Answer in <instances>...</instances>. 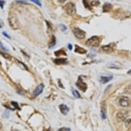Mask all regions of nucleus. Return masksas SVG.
I'll list each match as a JSON object with an SVG mask.
<instances>
[{"mask_svg":"<svg viewBox=\"0 0 131 131\" xmlns=\"http://www.w3.org/2000/svg\"><path fill=\"white\" fill-rule=\"evenodd\" d=\"M72 32L76 37L79 39H82L85 38V32L78 28H74Z\"/></svg>","mask_w":131,"mask_h":131,"instance_id":"nucleus-3","label":"nucleus"},{"mask_svg":"<svg viewBox=\"0 0 131 131\" xmlns=\"http://www.w3.org/2000/svg\"><path fill=\"white\" fill-rule=\"evenodd\" d=\"M70 131L71 130L70 128H65V127L61 128L58 130V131Z\"/></svg>","mask_w":131,"mask_h":131,"instance_id":"nucleus-21","label":"nucleus"},{"mask_svg":"<svg viewBox=\"0 0 131 131\" xmlns=\"http://www.w3.org/2000/svg\"><path fill=\"white\" fill-rule=\"evenodd\" d=\"M59 109L61 113L64 115H66L69 112V108L66 105L61 104L59 105Z\"/></svg>","mask_w":131,"mask_h":131,"instance_id":"nucleus-10","label":"nucleus"},{"mask_svg":"<svg viewBox=\"0 0 131 131\" xmlns=\"http://www.w3.org/2000/svg\"><path fill=\"white\" fill-rule=\"evenodd\" d=\"M83 2L84 3V5L85 7H86V8H89V9H91V7H90L91 4H89L88 2L87 1V0H83Z\"/></svg>","mask_w":131,"mask_h":131,"instance_id":"nucleus-18","label":"nucleus"},{"mask_svg":"<svg viewBox=\"0 0 131 131\" xmlns=\"http://www.w3.org/2000/svg\"><path fill=\"white\" fill-rule=\"evenodd\" d=\"M55 44H56V38L54 36H53L49 44V48H52V47H53L55 45Z\"/></svg>","mask_w":131,"mask_h":131,"instance_id":"nucleus-15","label":"nucleus"},{"mask_svg":"<svg viewBox=\"0 0 131 131\" xmlns=\"http://www.w3.org/2000/svg\"><path fill=\"white\" fill-rule=\"evenodd\" d=\"M1 54L3 56H4V57H5V58H10V56L9 55H7V54H5V53H1Z\"/></svg>","mask_w":131,"mask_h":131,"instance_id":"nucleus-23","label":"nucleus"},{"mask_svg":"<svg viewBox=\"0 0 131 131\" xmlns=\"http://www.w3.org/2000/svg\"><path fill=\"white\" fill-rule=\"evenodd\" d=\"M63 9L66 14L70 15H73L76 12L75 5L71 2L66 4L64 6Z\"/></svg>","mask_w":131,"mask_h":131,"instance_id":"nucleus-1","label":"nucleus"},{"mask_svg":"<svg viewBox=\"0 0 131 131\" xmlns=\"http://www.w3.org/2000/svg\"><path fill=\"white\" fill-rule=\"evenodd\" d=\"M128 74H131V70H129V71L128 72Z\"/></svg>","mask_w":131,"mask_h":131,"instance_id":"nucleus-27","label":"nucleus"},{"mask_svg":"<svg viewBox=\"0 0 131 131\" xmlns=\"http://www.w3.org/2000/svg\"><path fill=\"white\" fill-rule=\"evenodd\" d=\"M113 8V6L111 4L109 3H105L103 6V12L104 13L109 12Z\"/></svg>","mask_w":131,"mask_h":131,"instance_id":"nucleus-12","label":"nucleus"},{"mask_svg":"<svg viewBox=\"0 0 131 131\" xmlns=\"http://www.w3.org/2000/svg\"><path fill=\"white\" fill-rule=\"evenodd\" d=\"M2 34H3V35L5 37H7V38H10V37L9 36V35H8L6 34V32H3Z\"/></svg>","mask_w":131,"mask_h":131,"instance_id":"nucleus-24","label":"nucleus"},{"mask_svg":"<svg viewBox=\"0 0 131 131\" xmlns=\"http://www.w3.org/2000/svg\"><path fill=\"white\" fill-rule=\"evenodd\" d=\"M76 85L77 88L79 89L80 90L84 92H85L87 90V84L83 81L82 78H81V76H80L79 78H78Z\"/></svg>","mask_w":131,"mask_h":131,"instance_id":"nucleus-6","label":"nucleus"},{"mask_svg":"<svg viewBox=\"0 0 131 131\" xmlns=\"http://www.w3.org/2000/svg\"><path fill=\"white\" fill-rule=\"evenodd\" d=\"M100 43V39L97 36H92L86 41V44L91 47H97Z\"/></svg>","mask_w":131,"mask_h":131,"instance_id":"nucleus-2","label":"nucleus"},{"mask_svg":"<svg viewBox=\"0 0 131 131\" xmlns=\"http://www.w3.org/2000/svg\"><path fill=\"white\" fill-rule=\"evenodd\" d=\"M30 1H32L34 3H35L37 5H38L39 6H42V5H41V3L39 1V0H29Z\"/></svg>","mask_w":131,"mask_h":131,"instance_id":"nucleus-19","label":"nucleus"},{"mask_svg":"<svg viewBox=\"0 0 131 131\" xmlns=\"http://www.w3.org/2000/svg\"><path fill=\"white\" fill-rule=\"evenodd\" d=\"M58 1L60 3H65L66 2V0H58Z\"/></svg>","mask_w":131,"mask_h":131,"instance_id":"nucleus-26","label":"nucleus"},{"mask_svg":"<svg viewBox=\"0 0 131 131\" xmlns=\"http://www.w3.org/2000/svg\"><path fill=\"white\" fill-rule=\"evenodd\" d=\"M72 93L73 96H74L76 98H81V95L77 90L75 89H73L72 90Z\"/></svg>","mask_w":131,"mask_h":131,"instance_id":"nucleus-16","label":"nucleus"},{"mask_svg":"<svg viewBox=\"0 0 131 131\" xmlns=\"http://www.w3.org/2000/svg\"><path fill=\"white\" fill-rule=\"evenodd\" d=\"M113 76L112 75H103L101 76L100 81L102 84H106L112 80Z\"/></svg>","mask_w":131,"mask_h":131,"instance_id":"nucleus-11","label":"nucleus"},{"mask_svg":"<svg viewBox=\"0 0 131 131\" xmlns=\"http://www.w3.org/2000/svg\"><path fill=\"white\" fill-rule=\"evenodd\" d=\"M125 127H126L127 128H131V118L127 119L125 120Z\"/></svg>","mask_w":131,"mask_h":131,"instance_id":"nucleus-17","label":"nucleus"},{"mask_svg":"<svg viewBox=\"0 0 131 131\" xmlns=\"http://www.w3.org/2000/svg\"><path fill=\"white\" fill-rule=\"evenodd\" d=\"M114 45H113V44H109L108 45H104L102 47V49L103 51L106 53H111L114 50Z\"/></svg>","mask_w":131,"mask_h":131,"instance_id":"nucleus-9","label":"nucleus"},{"mask_svg":"<svg viewBox=\"0 0 131 131\" xmlns=\"http://www.w3.org/2000/svg\"><path fill=\"white\" fill-rule=\"evenodd\" d=\"M44 89V85L43 84H39L37 87L36 88L35 90L34 91L33 93V95L34 97H37L39 96L40 93H42L43 90Z\"/></svg>","mask_w":131,"mask_h":131,"instance_id":"nucleus-7","label":"nucleus"},{"mask_svg":"<svg viewBox=\"0 0 131 131\" xmlns=\"http://www.w3.org/2000/svg\"><path fill=\"white\" fill-rule=\"evenodd\" d=\"M4 3H5V2L4 1H3V0H0V7H1V8H3Z\"/></svg>","mask_w":131,"mask_h":131,"instance_id":"nucleus-22","label":"nucleus"},{"mask_svg":"<svg viewBox=\"0 0 131 131\" xmlns=\"http://www.w3.org/2000/svg\"><path fill=\"white\" fill-rule=\"evenodd\" d=\"M131 99L126 96H123L120 98L119 101V104L121 106L125 107L129 106L131 104Z\"/></svg>","mask_w":131,"mask_h":131,"instance_id":"nucleus-5","label":"nucleus"},{"mask_svg":"<svg viewBox=\"0 0 131 131\" xmlns=\"http://www.w3.org/2000/svg\"><path fill=\"white\" fill-rule=\"evenodd\" d=\"M106 105L104 102L102 103V105L101 107V116L103 119H105L106 118Z\"/></svg>","mask_w":131,"mask_h":131,"instance_id":"nucleus-8","label":"nucleus"},{"mask_svg":"<svg viewBox=\"0 0 131 131\" xmlns=\"http://www.w3.org/2000/svg\"><path fill=\"white\" fill-rule=\"evenodd\" d=\"M129 115L127 111H121L117 114V119L119 122H123L127 120Z\"/></svg>","mask_w":131,"mask_h":131,"instance_id":"nucleus-4","label":"nucleus"},{"mask_svg":"<svg viewBox=\"0 0 131 131\" xmlns=\"http://www.w3.org/2000/svg\"><path fill=\"white\" fill-rule=\"evenodd\" d=\"M91 6H98L100 4V2L98 1H93L90 3Z\"/></svg>","mask_w":131,"mask_h":131,"instance_id":"nucleus-20","label":"nucleus"},{"mask_svg":"<svg viewBox=\"0 0 131 131\" xmlns=\"http://www.w3.org/2000/svg\"><path fill=\"white\" fill-rule=\"evenodd\" d=\"M75 52L76 53H80V54H85L87 52V51L85 50L84 48H81V47L75 45Z\"/></svg>","mask_w":131,"mask_h":131,"instance_id":"nucleus-14","label":"nucleus"},{"mask_svg":"<svg viewBox=\"0 0 131 131\" xmlns=\"http://www.w3.org/2000/svg\"><path fill=\"white\" fill-rule=\"evenodd\" d=\"M68 49H69L70 50H72V45L71 44H68Z\"/></svg>","mask_w":131,"mask_h":131,"instance_id":"nucleus-25","label":"nucleus"},{"mask_svg":"<svg viewBox=\"0 0 131 131\" xmlns=\"http://www.w3.org/2000/svg\"><path fill=\"white\" fill-rule=\"evenodd\" d=\"M54 62L56 65H64L66 64L67 62V60L66 58H58L55 59L54 61Z\"/></svg>","mask_w":131,"mask_h":131,"instance_id":"nucleus-13","label":"nucleus"}]
</instances>
